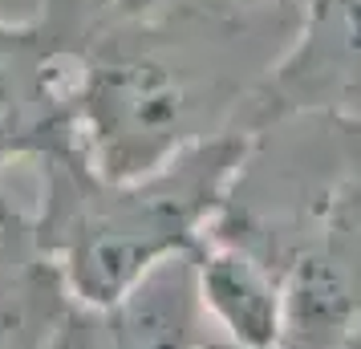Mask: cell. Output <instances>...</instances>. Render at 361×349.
<instances>
[{
    "mask_svg": "<svg viewBox=\"0 0 361 349\" xmlns=\"http://www.w3.org/2000/svg\"><path fill=\"white\" fill-rule=\"evenodd\" d=\"M296 20L293 0H159L138 17H102L73 85L82 159L106 179H134L244 134Z\"/></svg>",
    "mask_w": 361,
    "mask_h": 349,
    "instance_id": "cell-1",
    "label": "cell"
},
{
    "mask_svg": "<svg viewBox=\"0 0 361 349\" xmlns=\"http://www.w3.org/2000/svg\"><path fill=\"white\" fill-rule=\"evenodd\" d=\"M252 134H224L134 179H106L82 154L41 163L33 232L73 305H114L191 256L224 212Z\"/></svg>",
    "mask_w": 361,
    "mask_h": 349,
    "instance_id": "cell-2",
    "label": "cell"
},
{
    "mask_svg": "<svg viewBox=\"0 0 361 349\" xmlns=\"http://www.w3.org/2000/svg\"><path fill=\"white\" fill-rule=\"evenodd\" d=\"M106 0H37L33 13H0V171L73 159V85Z\"/></svg>",
    "mask_w": 361,
    "mask_h": 349,
    "instance_id": "cell-3",
    "label": "cell"
},
{
    "mask_svg": "<svg viewBox=\"0 0 361 349\" xmlns=\"http://www.w3.org/2000/svg\"><path fill=\"white\" fill-rule=\"evenodd\" d=\"M288 118L361 122V0H305L300 20L247 106L244 134Z\"/></svg>",
    "mask_w": 361,
    "mask_h": 349,
    "instance_id": "cell-4",
    "label": "cell"
},
{
    "mask_svg": "<svg viewBox=\"0 0 361 349\" xmlns=\"http://www.w3.org/2000/svg\"><path fill=\"white\" fill-rule=\"evenodd\" d=\"M212 333L195 297L191 256L171 260L114 305H73L53 325L49 349H203Z\"/></svg>",
    "mask_w": 361,
    "mask_h": 349,
    "instance_id": "cell-5",
    "label": "cell"
},
{
    "mask_svg": "<svg viewBox=\"0 0 361 349\" xmlns=\"http://www.w3.org/2000/svg\"><path fill=\"white\" fill-rule=\"evenodd\" d=\"M191 272H195L203 321L215 329L219 341L235 349L284 345V329H288L284 284L256 252L207 232L191 252Z\"/></svg>",
    "mask_w": 361,
    "mask_h": 349,
    "instance_id": "cell-6",
    "label": "cell"
},
{
    "mask_svg": "<svg viewBox=\"0 0 361 349\" xmlns=\"http://www.w3.org/2000/svg\"><path fill=\"white\" fill-rule=\"evenodd\" d=\"M69 309L57 268L33 232V212L17 207L0 187V325H17L49 349L53 325Z\"/></svg>",
    "mask_w": 361,
    "mask_h": 349,
    "instance_id": "cell-7",
    "label": "cell"
},
{
    "mask_svg": "<svg viewBox=\"0 0 361 349\" xmlns=\"http://www.w3.org/2000/svg\"><path fill=\"white\" fill-rule=\"evenodd\" d=\"M154 4L159 0H106V17H138ZM293 4H305V0H293Z\"/></svg>",
    "mask_w": 361,
    "mask_h": 349,
    "instance_id": "cell-8",
    "label": "cell"
},
{
    "mask_svg": "<svg viewBox=\"0 0 361 349\" xmlns=\"http://www.w3.org/2000/svg\"><path fill=\"white\" fill-rule=\"evenodd\" d=\"M0 349H45L41 341H33L25 329L17 325H0Z\"/></svg>",
    "mask_w": 361,
    "mask_h": 349,
    "instance_id": "cell-9",
    "label": "cell"
},
{
    "mask_svg": "<svg viewBox=\"0 0 361 349\" xmlns=\"http://www.w3.org/2000/svg\"><path fill=\"white\" fill-rule=\"evenodd\" d=\"M203 349H235V345L219 341V337H207V341H203ZM276 349H293V345H276Z\"/></svg>",
    "mask_w": 361,
    "mask_h": 349,
    "instance_id": "cell-10",
    "label": "cell"
},
{
    "mask_svg": "<svg viewBox=\"0 0 361 349\" xmlns=\"http://www.w3.org/2000/svg\"><path fill=\"white\" fill-rule=\"evenodd\" d=\"M357 130H361V122H357Z\"/></svg>",
    "mask_w": 361,
    "mask_h": 349,
    "instance_id": "cell-11",
    "label": "cell"
}]
</instances>
